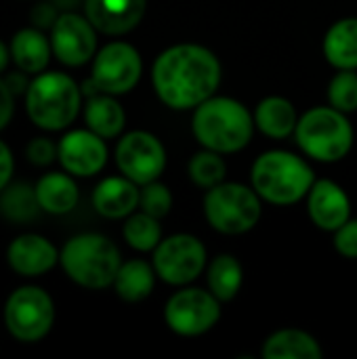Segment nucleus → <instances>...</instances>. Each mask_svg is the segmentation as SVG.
<instances>
[{
    "instance_id": "1",
    "label": "nucleus",
    "mask_w": 357,
    "mask_h": 359,
    "mask_svg": "<svg viewBox=\"0 0 357 359\" xmlns=\"http://www.w3.org/2000/svg\"><path fill=\"white\" fill-rule=\"evenodd\" d=\"M151 84L158 99L175 109H196L217 95L221 84V63L217 55L194 42H181L164 48L151 67Z\"/></svg>"
},
{
    "instance_id": "2",
    "label": "nucleus",
    "mask_w": 357,
    "mask_h": 359,
    "mask_svg": "<svg viewBox=\"0 0 357 359\" xmlns=\"http://www.w3.org/2000/svg\"><path fill=\"white\" fill-rule=\"evenodd\" d=\"M255 128V114L234 97L213 95L200 103L191 116V133L196 141L223 156L242 151L250 143Z\"/></svg>"
},
{
    "instance_id": "3",
    "label": "nucleus",
    "mask_w": 357,
    "mask_h": 359,
    "mask_svg": "<svg viewBox=\"0 0 357 359\" xmlns=\"http://www.w3.org/2000/svg\"><path fill=\"white\" fill-rule=\"evenodd\" d=\"M316 183L314 168L297 154L269 149L261 154L250 168V185L261 200L276 206L299 204Z\"/></svg>"
},
{
    "instance_id": "4",
    "label": "nucleus",
    "mask_w": 357,
    "mask_h": 359,
    "mask_svg": "<svg viewBox=\"0 0 357 359\" xmlns=\"http://www.w3.org/2000/svg\"><path fill=\"white\" fill-rule=\"evenodd\" d=\"M65 276L82 288L101 290L114 286L122 257L118 246L101 233H80L65 242L59 255Z\"/></svg>"
},
{
    "instance_id": "5",
    "label": "nucleus",
    "mask_w": 357,
    "mask_h": 359,
    "mask_svg": "<svg viewBox=\"0 0 357 359\" xmlns=\"http://www.w3.org/2000/svg\"><path fill=\"white\" fill-rule=\"evenodd\" d=\"M82 107V88L61 72L38 74L25 90V111L44 130L67 128Z\"/></svg>"
},
{
    "instance_id": "6",
    "label": "nucleus",
    "mask_w": 357,
    "mask_h": 359,
    "mask_svg": "<svg viewBox=\"0 0 357 359\" xmlns=\"http://www.w3.org/2000/svg\"><path fill=\"white\" fill-rule=\"evenodd\" d=\"M295 139L305 156L311 160L335 164L353 149V126L347 114L332 105L307 109L297 124Z\"/></svg>"
},
{
    "instance_id": "7",
    "label": "nucleus",
    "mask_w": 357,
    "mask_h": 359,
    "mask_svg": "<svg viewBox=\"0 0 357 359\" xmlns=\"http://www.w3.org/2000/svg\"><path fill=\"white\" fill-rule=\"evenodd\" d=\"M204 217L208 225L223 236H242L257 227L261 219V196L250 185L219 183L206 189Z\"/></svg>"
},
{
    "instance_id": "8",
    "label": "nucleus",
    "mask_w": 357,
    "mask_h": 359,
    "mask_svg": "<svg viewBox=\"0 0 357 359\" xmlns=\"http://www.w3.org/2000/svg\"><path fill=\"white\" fill-rule=\"evenodd\" d=\"M55 324V303L38 286H21L4 303V326L21 343L44 339Z\"/></svg>"
},
{
    "instance_id": "9",
    "label": "nucleus",
    "mask_w": 357,
    "mask_h": 359,
    "mask_svg": "<svg viewBox=\"0 0 357 359\" xmlns=\"http://www.w3.org/2000/svg\"><path fill=\"white\" fill-rule=\"evenodd\" d=\"M206 265V248L191 233L162 238L154 250V269L158 278L170 286H189L202 276Z\"/></svg>"
},
{
    "instance_id": "10",
    "label": "nucleus",
    "mask_w": 357,
    "mask_h": 359,
    "mask_svg": "<svg viewBox=\"0 0 357 359\" xmlns=\"http://www.w3.org/2000/svg\"><path fill=\"white\" fill-rule=\"evenodd\" d=\"M221 320V301L204 288H181L164 305V322L179 337H202Z\"/></svg>"
},
{
    "instance_id": "11",
    "label": "nucleus",
    "mask_w": 357,
    "mask_h": 359,
    "mask_svg": "<svg viewBox=\"0 0 357 359\" xmlns=\"http://www.w3.org/2000/svg\"><path fill=\"white\" fill-rule=\"evenodd\" d=\"M143 74L141 53L128 42H109L93 57V84L107 95L130 93Z\"/></svg>"
},
{
    "instance_id": "12",
    "label": "nucleus",
    "mask_w": 357,
    "mask_h": 359,
    "mask_svg": "<svg viewBox=\"0 0 357 359\" xmlns=\"http://www.w3.org/2000/svg\"><path fill=\"white\" fill-rule=\"evenodd\" d=\"M116 164L124 177L141 187L160 179L166 168V149L156 135L133 130L118 141Z\"/></svg>"
},
{
    "instance_id": "13",
    "label": "nucleus",
    "mask_w": 357,
    "mask_h": 359,
    "mask_svg": "<svg viewBox=\"0 0 357 359\" xmlns=\"http://www.w3.org/2000/svg\"><path fill=\"white\" fill-rule=\"evenodd\" d=\"M53 55L67 67H80L97 55V27L86 15L61 13L50 27Z\"/></svg>"
},
{
    "instance_id": "14",
    "label": "nucleus",
    "mask_w": 357,
    "mask_h": 359,
    "mask_svg": "<svg viewBox=\"0 0 357 359\" xmlns=\"http://www.w3.org/2000/svg\"><path fill=\"white\" fill-rule=\"evenodd\" d=\"M57 160L72 177H93L107 164L105 139L90 128L69 130L57 145Z\"/></svg>"
},
{
    "instance_id": "15",
    "label": "nucleus",
    "mask_w": 357,
    "mask_h": 359,
    "mask_svg": "<svg viewBox=\"0 0 357 359\" xmlns=\"http://www.w3.org/2000/svg\"><path fill=\"white\" fill-rule=\"evenodd\" d=\"M307 212L318 229L335 233L351 219V200L339 183L330 179H316L307 194Z\"/></svg>"
},
{
    "instance_id": "16",
    "label": "nucleus",
    "mask_w": 357,
    "mask_h": 359,
    "mask_svg": "<svg viewBox=\"0 0 357 359\" xmlns=\"http://www.w3.org/2000/svg\"><path fill=\"white\" fill-rule=\"evenodd\" d=\"M147 8V0H84V15L107 36H122L133 32Z\"/></svg>"
},
{
    "instance_id": "17",
    "label": "nucleus",
    "mask_w": 357,
    "mask_h": 359,
    "mask_svg": "<svg viewBox=\"0 0 357 359\" xmlns=\"http://www.w3.org/2000/svg\"><path fill=\"white\" fill-rule=\"evenodd\" d=\"M59 250L50 240L38 233H23L11 242L6 248V261L11 269L25 278H36L50 271L59 263Z\"/></svg>"
},
{
    "instance_id": "18",
    "label": "nucleus",
    "mask_w": 357,
    "mask_h": 359,
    "mask_svg": "<svg viewBox=\"0 0 357 359\" xmlns=\"http://www.w3.org/2000/svg\"><path fill=\"white\" fill-rule=\"evenodd\" d=\"M141 189L128 177H107L93 191V206L105 219H126L139 206Z\"/></svg>"
},
{
    "instance_id": "19",
    "label": "nucleus",
    "mask_w": 357,
    "mask_h": 359,
    "mask_svg": "<svg viewBox=\"0 0 357 359\" xmlns=\"http://www.w3.org/2000/svg\"><path fill=\"white\" fill-rule=\"evenodd\" d=\"M53 55L50 38L40 27H23L11 40V59L25 74H40Z\"/></svg>"
},
{
    "instance_id": "20",
    "label": "nucleus",
    "mask_w": 357,
    "mask_h": 359,
    "mask_svg": "<svg viewBox=\"0 0 357 359\" xmlns=\"http://www.w3.org/2000/svg\"><path fill=\"white\" fill-rule=\"evenodd\" d=\"M322 50L335 69H357V17L335 21L324 34Z\"/></svg>"
},
{
    "instance_id": "21",
    "label": "nucleus",
    "mask_w": 357,
    "mask_h": 359,
    "mask_svg": "<svg viewBox=\"0 0 357 359\" xmlns=\"http://www.w3.org/2000/svg\"><path fill=\"white\" fill-rule=\"evenodd\" d=\"M299 124L292 101L280 95H271L259 101L255 107V126L269 139H286L295 135Z\"/></svg>"
},
{
    "instance_id": "22",
    "label": "nucleus",
    "mask_w": 357,
    "mask_h": 359,
    "mask_svg": "<svg viewBox=\"0 0 357 359\" xmlns=\"http://www.w3.org/2000/svg\"><path fill=\"white\" fill-rule=\"evenodd\" d=\"M265 359H320L324 351L318 339L299 328H282L269 334L263 343Z\"/></svg>"
},
{
    "instance_id": "23",
    "label": "nucleus",
    "mask_w": 357,
    "mask_h": 359,
    "mask_svg": "<svg viewBox=\"0 0 357 359\" xmlns=\"http://www.w3.org/2000/svg\"><path fill=\"white\" fill-rule=\"evenodd\" d=\"M36 198L44 212L67 215L76 208L80 191L69 172H48L36 183Z\"/></svg>"
},
{
    "instance_id": "24",
    "label": "nucleus",
    "mask_w": 357,
    "mask_h": 359,
    "mask_svg": "<svg viewBox=\"0 0 357 359\" xmlns=\"http://www.w3.org/2000/svg\"><path fill=\"white\" fill-rule=\"evenodd\" d=\"M84 120L86 128L97 133L103 139H114L124 130L126 114L116 95L107 93H95L88 97L84 107Z\"/></svg>"
},
{
    "instance_id": "25",
    "label": "nucleus",
    "mask_w": 357,
    "mask_h": 359,
    "mask_svg": "<svg viewBox=\"0 0 357 359\" xmlns=\"http://www.w3.org/2000/svg\"><path fill=\"white\" fill-rule=\"evenodd\" d=\"M156 278L158 273L154 269V263H147L145 259H130L120 265L118 276L114 280V288L122 301L139 303L154 292Z\"/></svg>"
},
{
    "instance_id": "26",
    "label": "nucleus",
    "mask_w": 357,
    "mask_h": 359,
    "mask_svg": "<svg viewBox=\"0 0 357 359\" xmlns=\"http://www.w3.org/2000/svg\"><path fill=\"white\" fill-rule=\"evenodd\" d=\"M244 282L242 263L234 255H217L206 265V284L208 290L221 301L229 303L238 297Z\"/></svg>"
},
{
    "instance_id": "27",
    "label": "nucleus",
    "mask_w": 357,
    "mask_h": 359,
    "mask_svg": "<svg viewBox=\"0 0 357 359\" xmlns=\"http://www.w3.org/2000/svg\"><path fill=\"white\" fill-rule=\"evenodd\" d=\"M38 210L42 208L36 198V187H29L25 183H8L0 191V212L4 219L15 223H27L36 219Z\"/></svg>"
},
{
    "instance_id": "28",
    "label": "nucleus",
    "mask_w": 357,
    "mask_h": 359,
    "mask_svg": "<svg viewBox=\"0 0 357 359\" xmlns=\"http://www.w3.org/2000/svg\"><path fill=\"white\" fill-rule=\"evenodd\" d=\"M122 236L126 244L137 252H154L156 246L162 242V225L160 219L147 212H133L126 217Z\"/></svg>"
},
{
    "instance_id": "29",
    "label": "nucleus",
    "mask_w": 357,
    "mask_h": 359,
    "mask_svg": "<svg viewBox=\"0 0 357 359\" xmlns=\"http://www.w3.org/2000/svg\"><path fill=\"white\" fill-rule=\"evenodd\" d=\"M187 175L202 189H210L223 183L227 177V164L223 160V154L202 147V151L191 156L187 164Z\"/></svg>"
},
{
    "instance_id": "30",
    "label": "nucleus",
    "mask_w": 357,
    "mask_h": 359,
    "mask_svg": "<svg viewBox=\"0 0 357 359\" xmlns=\"http://www.w3.org/2000/svg\"><path fill=\"white\" fill-rule=\"evenodd\" d=\"M328 103L343 114L357 111L356 69H337V74L328 84Z\"/></svg>"
},
{
    "instance_id": "31",
    "label": "nucleus",
    "mask_w": 357,
    "mask_h": 359,
    "mask_svg": "<svg viewBox=\"0 0 357 359\" xmlns=\"http://www.w3.org/2000/svg\"><path fill=\"white\" fill-rule=\"evenodd\" d=\"M139 208L156 219H164L170 208H173V194L170 189L160 183L151 181L147 185H141V196H139Z\"/></svg>"
},
{
    "instance_id": "32",
    "label": "nucleus",
    "mask_w": 357,
    "mask_h": 359,
    "mask_svg": "<svg viewBox=\"0 0 357 359\" xmlns=\"http://www.w3.org/2000/svg\"><path fill=\"white\" fill-rule=\"evenodd\" d=\"M335 248L345 259H357V219H349L335 231Z\"/></svg>"
},
{
    "instance_id": "33",
    "label": "nucleus",
    "mask_w": 357,
    "mask_h": 359,
    "mask_svg": "<svg viewBox=\"0 0 357 359\" xmlns=\"http://www.w3.org/2000/svg\"><path fill=\"white\" fill-rule=\"evenodd\" d=\"M25 156L36 166H48L57 158V145L46 137H36L25 147Z\"/></svg>"
},
{
    "instance_id": "34",
    "label": "nucleus",
    "mask_w": 357,
    "mask_h": 359,
    "mask_svg": "<svg viewBox=\"0 0 357 359\" xmlns=\"http://www.w3.org/2000/svg\"><path fill=\"white\" fill-rule=\"evenodd\" d=\"M15 109V95L6 86L4 78H0V130L11 122Z\"/></svg>"
},
{
    "instance_id": "35",
    "label": "nucleus",
    "mask_w": 357,
    "mask_h": 359,
    "mask_svg": "<svg viewBox=\"0 0 357 359\" xmlns=\"http://www.w3.org/2000/svg\"><path fill=\"white\" fill-rule=\"evenodd\" d=\"M13 168H15L13 151L8 149V145L4 141H0V191L11 183Z\"/></svg>"
},
{
    "instance_id": "36",
    "label": "nucleus",
    "mask_w": 357,
    "mask_h": 359,
    "mask_svg": "<svg viewBox=\"0 0 357 359\" xmlns=\"http://www.w3.org/2000/svg\"><path fill=\"white\" fill-rule=\"evenodd\" d=\"M59 15H57V11H55V6L53 4H38L34 11H32V21H34V27H40V29H44V27H53V23H55V19H57Z\"/></svg>"
},
{
    "instance_id": "37",
    "label": "nucleus",
    "mask_w": 357,
    "mask_h": 359,
    "mask_svg": "<svg viewBox=\"0 0 357 359\" xmlns=\"http://www.w3.org/2000/svg\"><path fill=\"white\" fill-rule=\"evenodd\" d=\"M27 74L25 72H13L11 76H6L4 78V82H6V86L11 88V93L13 95H19V93H25L27 90V86H29V82H27V78H25Z\"/></svg>"
},
{
    "instance_id": "38",
    "label": "nucleus",
    "mask_w": 357,
    "mask_h": 359,
    "mask_svg": "<svg viewBox=\"0 0 357 359\" xmlns=\"http://www.w3.org/2000/svg\"><path fill=\"white\" fill-rule=\"evenodd\" d=\"M8 61H11V48L0 40V74L8 67Z\"/></svg>"
}]
</instances>
